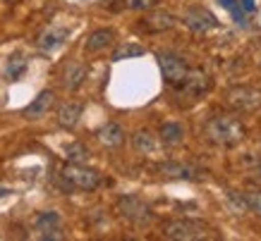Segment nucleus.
Segmentation results:
<instances>
[{"mask_svg":"<svg viewBox=\"0 0 261 241\" xmlns=\"http://www.w3.org/2000/svg\"><path fill=\"white\" fill-rule=\"evenodd\" d=\"M182 88V94L192 96V98H199L201 94H206L208 91V86H211V81H208V77H206L204 72L199 70H190L187 72V77L182 79L180 84H177Z\"/></svg>","mask_w":261,"mask_h":241,"instance_id":"nucleus-10","label":"nucleus"},{"mask_svg":"<svg viewBox=\"0 0 261 241\" xmlns=\"http://www.w3.org/2000/svg\"><path fill=\"white\" fill-rule=\"evenodd\" d=\"M175 19L170 12H166V10H156V12H149V15L142 19V26L146 34H161V32H168V29H173L175 26Z\"/></svg>","mask_w":261,"mask_h":241,"instance_id":"nucleus-9","label":"nucleus"},{"mask_svg":"<svg viewBox=\"0 0 261 241\" xmlns=\"http://www.w3.org/2000/svg\"><path fill=\"white\" fill-rule=\"evenodd\" d=\"M82 112H84V105H82V103L67 101V103H63V105L58 108L56 119H58V125L63 127V129H74V127L80 125Z\"/></svg>","mask_w":261,"mask_h":241,"instance_id":"nucleus-11","label":"nucleus"},{"mask_svg":"<svg viewBox=\"0 0 261 241\" xmlns=\"http://www.w3.org/2000/svg\"><path fill=\"white\" fill-rule=\"evenodd\" d=\"M204 136L216 146L223 148H232L238 146L240 141H245L247 129L245 125L240 122L238 117L232 115H214L206 119L204 125Z\"/></svg>","mask_w":261,"mask_h":241,"instance_id":"nucleus-1","label":"nucleus"},{"mask_svg":"<svg viewBox=\"0 0 261 241\" xmlns=\"http://www.w3.org/2000/svg\"><path fill=\"white\" fill-rule=\"evenodd\" d=\"M65 158L70 160V163H87V158H89V150L84 143H70V146L65 148Z\"/></svg>","mask_w":261,"mask_h":241,"instance_id":"nucleus-22","label":"nucleus"},{"mask_svg":"<svg viewBox=\"0 0 261 241\" xmlns=\"http://www.w3.org/2000/svg\"><path fill=\"white\" fill-rule=\"evenodd\" d=\"M34 227H36V232H39V239H48V241L63 239V232H60L63 220H60V215H58L56 210L39 213V215L34 218Z\"/></svg>","mask_w":261,"mask_h":241,"instance_id":"nucleus-6","label":"nucleus"},{"mask_svg":"<svg viewBox=\"0 0 261 241\" xmlns=\"http://www.w3.org/2000/svg\"><path fill=\"white\" fill-rule=\"evenodd\" d=\"M159 134L166 146H180L182 139H185V129H182L180 122H166V125H161Z\"/></svg>","mask_w":261,"mask_h":241,"instance_id":"nucleus-18","label":"nucleus"},{"mask_svg":"<svg viewBox=\"0 0 261 241\" xmlns=\"http://www.w3.org/2000/svg\"><path fill=\"white\" fill-rule=\"evenodd\" d=\"M53 103H56V94H53V91H41V94L22 110V115L27 117V119H41L43 115H48V110L53 108Z\"/></svg>","mask_w":261,"mask_h":241,"instance_id":"nucleus-12","label":"nucleus"},{"mask_svg":"<svg viewBox=\"0 0 261 241\" xmlns=\"http://www.w3.org/2000/svg\"><path fill=\"white\" fill-rule=\"evenodd\" d=\"M228 103L238 110H256L261 105V91L252 86H235L228 91Z\"/></svg>","mask_w":261,"mask_h":241,"instance_id":"nucleus-7","label":"nucleus"},{"mask_svg":"<svg viewBox=\"0 0 261 241\" xmlns=\"http://www.w3.org/2000/svg\"><path fill=\"white\" fill-rule=\"evenodd\" d=\"M67 34L70 32H67L65 26H48L46 32L39 36L36 43H39V48L43 50V53H53L56 48H60L65 41H67Z\"/></svg>","mask_w":261,"mask_h":241,"instance_id":"nucleus-13","label":"nucleus"},{"mask_svg":"<svg viewBox=\"0 0 261 241\" xmlns=\"http://www.w3.org/2000/svg\"><path fill=\"white\" fill-rule=\"evenodd\" d=\"M182 22L190 26L192 32L197 34H204V32H211L216 24V17L208 12L206 8H190L187 12H185V17H182Z\"/></svg>","mask_w":261,"mask_h":241,"instance_id":"nucleus-8","label":"nucleus"},{"mask_svg":"<svg viewBox=\"0 0 261 241\" xmlns=\"http://www.w3.org/2000/svg\"><path fill=\"white\" fill-rule=\"evenodd\" d=\"M159 67L163 72V79L170 86H177L182 79L187 77V72H190L185 57H180V55H175V53H159Z\"/></svg>","mask_w":261,"mask_h":241,"instance_id":"nucleus-5","label":"nucleus"},{"mask_svg":"<svg viewBox=\"0 0 261 241\" xmlns=\"http://www.w3.org/2000/svg\"><path fill=\"white\" fill-rule=\"evenodd\" d=\"M221 5L232 15V19L238 24H245V10L240 8V0H221Z\"/></svg>","mask_w":261,"mask_h":241,"instance_id":"nucleus-23","label":"nucleus"},{"mask_svg":"<svg viewBox=\"0 0 261 241\" xmlns=\"http://www.w3.org/2000/svg\"><path fill=\"white\" fill-rule=\"evenodd\" d=\"M159 172L163 174V177H168V179H185V182H192V179H197V174H199L197 167L185 165V163H175V160L161 163Z\"/></svg>","mask_w":261,"mask_h":241,"instance_id":"nucleus-14","label":"nucleus"},{"mask_svg":"<svg viewBox=\"0 0 261 241\" xmlns=\"http://www.w3.org/2000/svg\"><path fill=\"white\" fill-rule=\"evenodd\" d=\"M118 213L125 220H129L132 225H146V222H151V218H153L151 205L146 201H142L139 196H120Z\"/></svg>","mask_w":261,"mask_h":241,"instance_id":"nucleus-4","label":"nucleus"},{"mask_svg":"<svg viewBox=\"0 0 261 241\" xmlns=\"http://www.w3.org/2000/svg\"><path fill=\"white\" fill-rule=\"evenodd\" d=\"M159 0H125V8L127 10H137V12H146L156 5Z\"/></svg>","mask_w":261,"mask_h":241,"instance_id":"nucleus-24","label":"nucleus"},{"mask_svg":"<svg viewBox=\"0 0 261 241\" xmlns=\"http://www.w3.org/2000/svg\"><path fill=\"white\" fill-rule=\"evenodd\" d=\"M132 143H135V148L139 150V153H144V156H149V153H153L156 150V136H151V132H146V129H142V132H137L135 136H132Z\"/></svg>","mask_w":261,"mask_h":241,"instance_id":"nucleus-20","label":"nucleus"},{"mask_svg":"<svg viewBox=\"0 0 261 241\" xmlns=\"http://www.w3.org/2000/svg\"><path fill=\"white\" fill-rule=\"evenodd\" d=\"M87 79V65L82 63H70L63 72V86L67 91H77Z\"/></svg>","mask_w":261,"mask_h":241,"instance_id":"nucleus-15","label":"nucleus"},{"mask_svg":"<svg viewBox=\"0 0 261 241\" xmlns=\"http://www.w3.org/2000/svg\"><path fill=\"white\" fill-rule=\"evenodd\" d=\"M24 70H27V57L24 55H12L8 67H5V74H8L10 81H17L24 74Z\"/></svg>","mask_w":261,"mask_h":241,"instance_id":"nucleus-21","label":"nucleus"},{"mask_svg":"<svg viewBox=\"0 0 261 241\" xmlns=\"http://www.w3.org/2000/svg\"><path fill=\"white\" fill-rule=\"evenodd\" d=\"M163 239L173 241H206V239H218V234L208 225L199 222V220H168L161 227Z\"/></svg>","mask_w":261,"mask_h":241,"instance_id":"nucleus-2","label":"nucleus"},{"mask_svg":"<svg viewBox=\"0 0 261 241\" xmlns=\"http://www.w3.org/2000/svg\"><path fill=\"white\" fill-rule=\"evenodd\" d=\"M113 41H115L113 29H96L87 39V53H101V50L113 46Z\"/></svg>","mask_w":261,"mask_h":241,"instance_id":"nucleus-17","label":"nucleus"},{"mask_svg":"<svg viewBox=\"0 0 261 241\" xmlns=\"http://www.w3.org/2000/svg\"><path fill=\"white\" fill-rule=\"evenodd\" d=\"M240 8L245 10V12H254V10H256V3H254V0H240Z\"/></svg>","mask_w":261,"mask_h":241,"instance_id":"nucleus-26","label":"nucleus"},{"mask_svg":"<svg viewBox=\"0 0 261 241\" xmlns=\"http://www.w3.org/2000/svg\"><path fill=\"white\" fill-rule=\"evenodd\" d=\"M245 201H247V208L261 215V191H247Z\"/></svg>","mask_w":261,"mask_h":241,"instance_id":"nucleus-25","label":"nucleus"},{"mask_svg":"<svg viewBox=\"0 0 261 241\" xmlns=\"http://www.w3.org/2000/svg\"><path fill=\"white\" fill-rule=\"evenodd\" d=\"M98 141H101L106 148H118V146H122V141H125V129H122L118 122H108L106 127L98 129Z\"/></svg>","mask_w":261,"mask_h":241,"instance_id":"nucleus-16","label":"nucleus"},{"mask_svg":"<svg viewBox=\"0 0 261 241\" xmlns=\"http://www.w3.org/2000/svg\"><path fill=\"white\" fill-rule=\"evenodd\" d=\"M60 179L65 182V189H82V191H94L101 184V174L91 167H84V163H70L60 170Z\"/></svg>","mask_w":261,"mask_h":241,"instance_id":"nucleus-3","label":"nucleus"},{"mask_svg":"<svg viewBox=\"0 0 261 241\" xmlns=\"http://www.w3.org/2000/svg\"><path fill=\"white\" fill-rule=\"evenodd\" d=\"M146 53V48L139 46V43H132V41H125L120 43L115 50H113V63H120V60H129V57H139V55Z\"/></svg>","mask_w":261,"mask_h":241,"instance_id":"nucleus-19","label":"nucleus"}]
</instances>
